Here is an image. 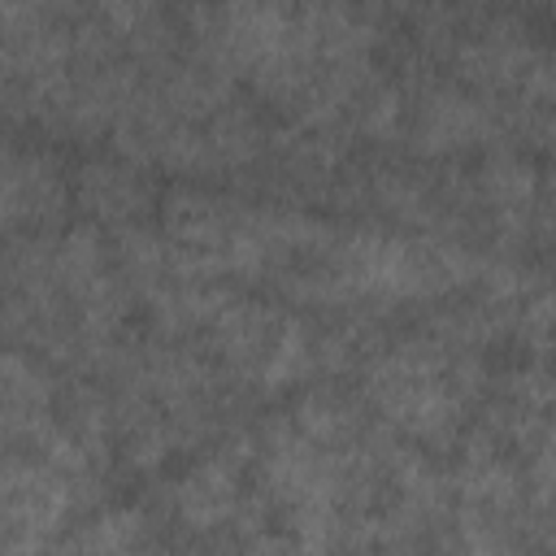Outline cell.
Segmentation results:
<instances>
[{
    "mask_svg": "<svg viewBox=\"0 0 556 556\" xmlns=\"http://www.w3.org/2000/svg\"><path fill=\"white\" fill-rule=\"evenodd\" d=\"M378 413L400 421L404 430L417 434H439L447 426H456L465 395H469V369L465 361L447 356V352H395L374 369L369 382Z\"/></svg>",
    "mask_w": 556,
    "mask_h": 556,
    "instance_id": "1",
    "label": "cell"
},
{
    "mask_svg": "<svg viewBox=\"0 0 556 556\" xmlns=\"http://www.w3.org/2000/svg\"><path fill=\"white\" fill-rule=\"evenodd\" d=\"M61 204V182L35 156L0 143V226H26L52 217Z\"/></svg>",
    "mask_w": 556,
    "mask_h": 556,
    "instance_id": "2",
    "label": "cell"
}]
</instances>
